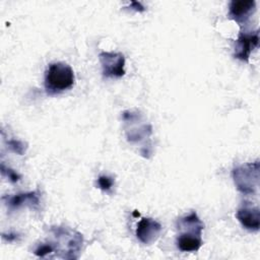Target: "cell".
Masks as SVG:
<instances>
[{
	"label": "cell",
	"instance_id": "6da1fadb",
	"mask_svg": "<svg viewBox=\"0 0 260 260\" xmlns=\"http://www.w3.org/2000/svg\"><path fill=\"white\" fill-rule=\"evenodd\" d=\"M176 226L179 232L176 245L181 252H196L201 248L204 223L196 211H191L189 214L180 217Z\"/></svg>",
	"mask_w": 260,
	"mask_h": 260
},
{
	"label": "cell",
	"instance_id": "7a4b0ae2",
	"mask_svg": "<svg viewBox=\"0 0 260 260\" xmlns=\"http://www.w3.org/2000/svg\"><path fill=\"white\" fill-rule=\"evenodd\" d=\"M51 233L54 236V240L48 242L52 245L54 253H59L58 257L63 259L78 258L83 245V237L80 233L62 226L52 228Z\"/></svg>",
	"mask_w": 260,
	"mask_h": 260
},
{
	"label": "cell",
	"instance_id": "3957f363",
	"mask_svg": "<svg viewBox=\"0 0 260 260\" xmlns=\"http://www.w3.org/2000/svg\"><path fill=\"white\" fill-rule=\"evenodd\" d=\"M75 76L73 69L65 62L49 64L45 72V89L49 95L59 94L74 85Z\"/></svg>",
	"mask_w": 260,
	"mask_h": 260
},
{
	"label": "cell",
	"instance_id": "277c9868",
	"mask_svg": "<svg viewBox=\"0 0 260 260\" xmlns=\"http://www.w3.org/2000/svg\"><path fill=\"white\" fill-rule=\"evenodd\" d=\"M259 159L238 166L233 170V180L236 188L245 195H253L259 188Z\"/></svg>",
	"mask_w": 260,
	"mask_h": 260
},
{
	"label": "cell",
	"instance_id": "5b68a950",
	"mask_svg": "<svg viewBox=\"0 0 260 260\" xmlns=\"http://www.w3.org/2000/svg\"><path fill=\"white\" fill-rule=\"evenodd\" d=\"M122 118L125 122V133L128 142L138 144L149 139L152 134V127L150 124L142 122V116L139 112L124 111Z\"/></svg>",
	"mask_w": 260,
	"mask_h": 260
},
{
	"label": "cell",
	"instance_id": "8992f818",
	"mask_svg": "<svg viewBox=\"0 0 260 260\" xmlns=\"http://www.w3.org/2000/svg\"><path fill=\"white\" fill-rule=\"evenodd\" d=\"M99 59L105 78H119L125 75V57L120 52H101Z\"/></svg>",
	"mask_w": 260,
	"mask_h": 260
},
{
	"label": "cell",
	"instance_id": "52a82bcc",
	"mask_svg": "<svg viewBox=\"0 0 260 260\" xmlns=\"http://www.w3.org/2000/svg\"><path fill=\"white\" fill-rule=\"evenodd\" d=\"M259 46V32L256 31H241L236 40L235 58L241 61H248L251 53Z\"/></svg>",
	"mask_w": 260,
	"mask_h": 260
},
{
	"label": "cell",
	"instance_id": "ba28073f",
	"mask_svg": "<svg viewBox=\"0 0 260 260\" xmlns=\"http://www.w3.org/2000/svg\"><path fill=\"white\" fill-rule=\"evenodd\" d=\"M161 230L162 226L157 220L151 217H142L137 224L135 235L142 244L151 245L158 239Z\"/></svg>",
	"mask_w": 260,
	"mask_h": 260
},
{
	"label": "cell",
	"instance_id": "9c48e42d",
	"mask_svg": "<svg viewBox=\"0 0 260 260\" xmlns=\"http://www.w3.org/2000/svg\"><path fill=\"white\" fill-rule=\"evenodd\" d=\"M236 216L242 226L250 232H258L260 228V211L258 206L244 202L237 210Z\"/></svg>",
	"mask_w": 260,
	"mask_h": 260
},
{
	"label": "cell",
	"instance_id": "30bf717a",
	"mask_svg": "<svg viewBox=\"0 0 260 260\" xmlns=\"http://www.w3.org/2000/svg\"><path fill=\"white\" fill-rule=\"evenodd\" d=\"M256 10L254 0H233L229 5V17L238 24L246 23Z\"/></svg>",
	"mask_w": 260,
	"mask_h": 260
},
{
	"label": "cell",
	"instance_id": "8fae6325",
	"mask_svg": "<svg viewBox=\"0 0 260 260\" xmlns=\"http://www.w3.org/2000/svg\"><path fill=\"white\" fill-rule=\"evenodd\" d=\"M9 210H15L23 205L29 207H38L40 204L39 191H31L26 193H19L13 196H4L2 198Z\"/></svg>",
	"mask_w": 260,
	"mask_h": 260
},
{
	"label": "cell",
	"instance_id": "7c38bea8",
	"mask_svg": "<svg viewBox=\"0 0 260 260\" xmlns=\"http://www.w3.org/2000/svg\"><path fill=\"white\" fill-rule=\"evenodd\" d=\"M98 187L104 192H110L114 186V179L108 175H101L96 181Z\"/></svg>",
	"mask_w": 260,
	"mask_h": 260
},
{
	"label": "cell",
	"instance_id": "4fadbf2b",
	"mask_svg": "<svg viewBox=\"0 0 260 260\" xmlns=\"http://www.w3.org/2000/svg\"><path fill=\"white\" fill-rule=\"evenodd\" d=\"M7 144H8V147L12 151H14V152H16V153H18L20 155H22L24 153V151H25V146H24L23 142H21L19 140L11 139V140L7 141Z\"/></svg>",
	"mask_w": 260,
	"mask_h": 260
},
{
	"label": "cell",
	"instance_id": "5bb4252c",
	"mask_svg": "<svg viewBox=\"0 0 260 260\" xmlns=\"http://www.w3.org/2000/svg\"><path fill=\"white\" fill-rule=\"evenodd\" d=\"M1 172L3 175H5L12 183H16L19 179H20V175L17 174L15 171L9 169V168H6L4 166V164L2 162L1 164Z\"/></svg>",
	"mask_w": 260,
	"mask_h": 260
},
{
	"label": "cell",
	"instance_id": "9a60e30c",
	"mask_svg": "<svg viewBox=\"0 0 260 260\" xmlns=\"http://www.w3.org/2000/svg\"><path fill=\"white\" fill-rule=\"evenodd\" d=\"M131 8H133L135 11H139V12L144 11V9H145V8L141 5V3H140V2H137V1H134V2L131 3Z\"/></svg>",
	"mask_w": 260,
	"mask_h": 260
}]
</instances>
